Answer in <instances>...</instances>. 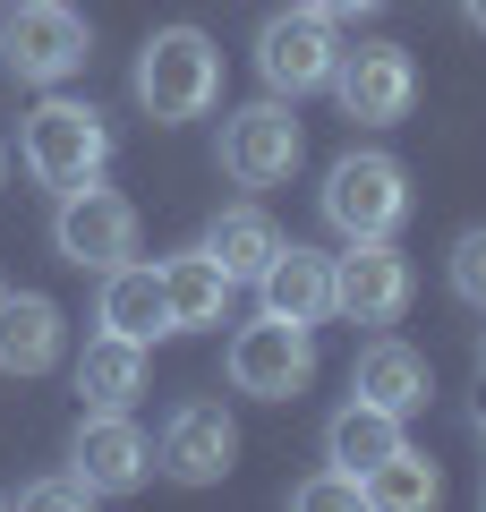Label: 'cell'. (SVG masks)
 I'll list each match as a JSON object with an SVG mask.
<instances>
[{"label": "cell", "instance_id": "7a4b0ae2", "mask_svg": "<svg viewBox=\"0 0 486 512\" xmlns=\"http://www.w3.org/2000/svg\"><path fill=\"white\" fill-rule=\"evenodd\" d=\"M18 163L35 171L43 188H77V180H103L111 163V120L94 103H69V94H43L18 128Z\"/></svg>", "mask_w": 486, "mask_h": 512}, {"label": "cell", "instance_id": "30bf717a", "mask_svg": "<svg viewBox=\"0 0 486 512\" xmlns=\"http://www.w3.org/2000/svg\"><path fill=\"white\" fill-rule=\"evenodd\" d=\"M154 461L180 478V487H214V478H231V461H239L231 410H222V402H180L171 419H162V436H154Z\"/></svg>", "mask_w": 486, "mask_h": 512}, {"label": "cell", "instance_id": "52a82bcc", "mask_svg": "<svg viewBox=\"0 0 486 512\" xmlns=\"http://www.w3.org/2000/svg\"><path fill=\"white\" fill-rule=\"evenodd\" d=\"M222 171L239 188H282L299 171V120H290V94H265V103H239L222 120Z\"/></svg>", "mask_w": 486, "mask_h": 512}, {"label": "cell", "instance_id": "2e32d148", "mask_svg": "<svg viewBox=\"0 0 486 512\" xmlns=\"http://www.w3.org/2000/svg\"><path fill=\"white\" fill-rule=\"evenodd\" d=\"M350 393H359V402H376V410H393V419H410V410L435 393V376H427V359H418L410 342H393V333H384V342L359 350V367H350Z\"/></svg>", "mask_w": 486, "mask_h": 512}, {"label": "cell", "instance_id": "83f0119b", "mask_svg": "<svg viewBox=\"0 0 486 512\" xmlns=\"http://www.w3.org/2000/svg\"><path fill=\"white\" fill-rule=\"evenodd\" d=\"M0 180H9V146H0Z\"/></svg>", "mask_w": 486, "mask_h": 512}, {"label": "cell", "instance_id": "5b68a950", "mask_svg": "<svg viewBox=\"0 0 486 512\" xmlns=\"http://www.w3.org/2000/svg\"><path fill=\"white\" fill-rule=\"evenodd\" d=\"M222 367H231V384L248 402H299L307 384H316V342H307V325H290V316H256V325L231 333Z\"/></svg>", "mask_w": 486, "mask_h": 512}, {"label": "cell", "instance_id": "3957f363", "mask_svg": "<svg viewBox=\"0 0 486 512\" xmlns=\"http://www.w3.org/2000/svg\"><path fill=\"white\" fill-rule=\"evenodd\" d=\"M86 52H94V35L69 0H18L0 18V69L26 77V86H69L86 69Z\"/></svg>", "mask_w": 486, "mask_h": 512}, {"label": "cell", "instance_id": "484cf974", "mask_svg": "<svg viewBox=\"0 0 486 512\" xmlns=\"http://www.w3.org/2000/svg\"><path fill=\"white\" fill-rule=\"evenodd\" d=\"M461 18H469V26H478V35H486V0H461Z\"/></svg>", "mask_w": 486, "mask_h": 512}, {"label": "cell", "instance_id": "9a60e30c", "mask_svg": "<svg viewBox=\"0 0 486 512\" xmlns=\"http://www.w3.org/2000/svg\"><path fill=\"white\" fill-rule=\"evenodd\" d=\"M60 342H69V316H60V299L43 291H0V376H43V367H60Z\"/></svg>", "mask_w": 486, "mask_h": 512}, {"label": "cell", "instance_id": "f546056e", "mask_svg": "<svg viewBox=\"0 0 486 512\" xmlns=\"http://www.w3.org/2000/svg\"><path fill=\"white\" fill-rule=\"evenodd\" d=\"M0 504H9V495H0Z\"/></svg>", "mask_w": 486, "mask_h": 512}, {"label": "cell", "instance_id": "5bb4252c", "mask_svg": "<svg viewBox=\"0 0 486 512\" xmlns=\"http://www.w3.org/2000/svg\"><path fill=\"white\" fill-rule=\"evenodd\" d=\"M154 274H162V316H171V333H205V325H222V316H231V291H239V282L222 274L205 248L162 256Z\"/></svg>", "mask_w": 486, "mask_h": 512}, {"label": "cell", "instance_id": "8fae6325", "mask_svg": "<svg viewBox=\"0 0 486 512\" xmlns=\"http://www.w3.org/2000/svg\"><path fill=\"white\" fill-rule=\"evenodd\" d=\"M333 94H342L350 120L393 128L401 111H410V94H418V69H410V52H401V43H359V52L333 60Z\"/></svg>", "mask_w": 486, "mask_h": 512}, {"label": "cell", "instance_id": "7c38bea8", "mask_svg": "<svg viewBox=\"0 0 486 512\" xmlns=\"http://www.w3.org/2000/svg\"><path fill=\"white\" fill-rule=\"evenodd\" d=\"M69 470L86 478L94 495H128L154 470V444H145V427L128 419V410H94V419L77 427V444H69Z\"/></svg>", "mask_w": 486, "mask_h": 512}, {"label": "cell", "instance_id": "ffe728a7", "mask_svg": "<svg viewBox=\"0 0 486 512\" xmlns=\"http://www.w3.org/2000/svg\"><path fill=\"white\" fill-rule=\"evenodd\" d=\"M393 444H401V419H393V410H376V402H342V410H333V427H324V461L350 470V478H367Z\"/></svg>", "mask_w": 486, "mask_h": 512}, {"label": "cell", "instance_id": "8992f818", "mask_svg": "<svg viewBox=\"0 0 486 512\" xmlns=\"http://www.w3.org/2000/svg\"><path fill=\"white\" fill-rule=\"evenodd\" d=\"M52 248L69 256L77 274H111L120 256H137V205L103 180H77L60 188V214H52Z\"/></svg>", "mask_w": 486, "mask_h": 512}, {"label": "cell", "instance_id": "4316f807", "mask_svg": "<svg viewBox=\"0 0 486 512\" xmlns=\"http://www.w3.org/2000/svg\"><path fill=\"white\" fill-rule=\"evenodd\" d=\"M469 419H478V436H486V393H478V410H469Z\"/></svg>", "mask_w": 486, "mask_h": 512}, {"label": "cell", "instance_id": "ba28073f", "mask_svg": "<svg viewBox=\"0 0 486 512\" xmlns=\"http://www.w3.org/2000/svg\"><path fill=\"white\" fill-rule=\"evenodd\" d=\"M333 60H342V35H333V18H316V9H282V18H265V35H256V69H265L273 94H316L333 86Z\"/></svg>", "mask_w": 486, "mask_h": 512}, {"label": "cell", "instance_id": "277c9868", "mask_svg": "<svg viewBox=\"0 0 486 512\" xmlns=\"http://www.w3.org/2000/svg\"><path fill=\"white\" fill-rule=\"evenodd\" d=\"M410 214V171L393 154H342L324 171V222L342 239H393Z\"/></svg>", "mask_w": 486, "mask_h": 512}, {"label": "cell", "instance_id": "6da1fadb", "mask_svg": "<svg viewBox=\"0 0 486 512\" xmlns=\"http://www.w3.org/2000/svg\"><path fill=\"white\" fill-rule=\"evenodd\" d=\"M214 94H222L214 35H197V26H162V35L137 52V103H145V120H162V128L205 120Z\"/></svg>", "mask_w": 486, "mask_h": 512}, {"label": "cell", "instance_id": "cb8c5ba5", "mask_svg": "<svg viewBox=\"0 0 486 512\" xmlns=\"http://www.w3.org/2000/svg\"><path fill=\"white\" fill-rule=\"evenodd\" d=\"M18 504H35V512H77V504H94V487L77 470H60V478H35V487H18Z\"/></svg>", "mask_w": 486, "mask_h": 512}, {"label": "cell", "instance_id": "d4e9b609", "mask_svg": "<svg viewBox=\"0 0 486 512\" xmlns=\"http://www.w3.org/2000/svg\"><path fill=\"white\" fill-rule=\"evenodd\" d=\"M307 9H316V18H333V26H342V18H367V9H384V0H307Z\"/></svg>", "mask_w": 486, "mask_h": 512}, {"label": "cell", "instance_id": "44dd1931", "mask_svg": "<svg viewBox=\"0 0 486 512\" xmlns=\"http://www.w3.org/2000/svg\"><path fill=\"white\" fill-rule=\"evenodd\" d=\"M359 495L376 512H427L435 495H444V478H435V461L427 453H410V444H393V453L376 461V470L359 478Z\"/></svg>", "mask_w": 486, "mask_h": 512}, {"label": "cell", "instance_id": "f1b7e54d", "mask_svg": "<svg viewBox=\"0 0 486 512\" xmlns=\"http://www.w3.org/2000/svg\"><path fill=\"white\" fill-rule=\"evenodd\" d=\"M478 359H486V342H478Z\"/></svg>", "mask_w": 486, "mask_h": 512}, {"label": "cell", "instance_id": "603a6c76", "mask_svg": "<svg viewBox=\"0 0 486 512\" xmlns=\"http://www.w3.org/2000/svg\"><path fill=\"white\" fill-rule=\"evenodd\" d=\"M290 504H299V512H359L367 495H359L350 470H324V478H307V487H290Z\"/></svg>", "mask_w": 486, "mask_h": 512}, {"label": "cell", "instance_id": "9c48e42d", "mask_svg": "<svg viewBox=\"0 0 486 512\" xmlns=\"http://www.w3.org/2000/svg\"><path fill=\"white\" fill-rule=\"evenodd\" d=\"M401 308H410V256L393 239H350L333 256V316H350V325H393Z\"/></svg>", "mask_w": 486, "mask_h": 512}, {"label": "cell", "instance_id": "7402d4cb", "mask_svg": "<svg viewBox=\"0 0 486 512\" xmlns=\"http://www.w3.org/2000/svg\"><path fill=\"white\" fill-rule=\"evenodd\" d=\"M444 282H452V299L486 308V222H478V231H461V239H452V256H444Z\"/></svg>", "mask_w": 486, "mask_h": 512}, {"label": "cell", "instance_id": "4fadbf2b", "mask_svg": "<svg viewBox=\"0 0 486 512\" xmlns=\"http://www.w3.org/2000/svg\"><path fill=\"white\" fill-rule=\"evenodd\" d=\"M256 299H265V316H290V325L316 333L324 316H333V256L282 239V248L265 256V274H256Z\"/></svg>", "mask_w": 486, "mask_h": 512}, {"label": "cell", "instance_id": "e0dca14e", "mask_svg": "<svg viewBox=\"0 0 486 512\" xmlns=\"http://www.w3.org/2000/svg\"><path fill=\"white\" fill-rule=\"evenodd\" d=\"M197 248L214 256V265H222L231 282H256V274H265V256L282 248V231H273V214H265V205H222V214L205 222V239H197Z\"/></svg>", "mask_w": 486, "mask_h": 512}, {"label": "cell", "instance_id": "ac0fdd59", "mask_svg": "<svg viewBox=\"0 0 486 512\" xmlns=\"http://www.w3.org/2000/svg\"><path fill=\"white\" fill-rule=\"evenodd\" d=\"M77 393H86V410H128L145 393V342H128V333H94L86 359H77Z\"/></svg>", "mask_w": 486, "mask_h": 512}, {"label": "cell", "instance_id": "d6986e66", "mask_svg": "<svg viewBox=\"0 0 486 512\" xmlns=\"http://www.w3.org/2000/svg\"><path fill=\"white\" fill-rule=\"evenodd\" d=\"M103 333H128V342L171 333V316H162V274H154V265L120 256V265L103 274Z\"/></svg>", "mask_w": 486, "mask_h": 512}]
</instances>
